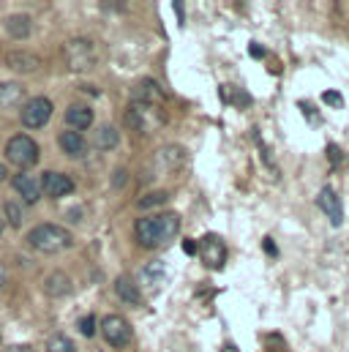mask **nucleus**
<instances>
[{
  "instance_id": "nucleus-1",
  "label": "nucleus",
  "mask_w": 349,
  "mask_h": 352,
  "mask_svg": "<svg viewBox=\"0 0 349 352\" xmlns=\"http://www.w3.org/2000/svg\"><path fill=\"white\" fill-rule=\"evenodd\" d=\"M180 230V216L177 213H153V216H142L134 221V238L142 249H159L164 243H170Z\"/></svg>"
},
{
  "instance_id": "nucleus-2",
  "label": "nucleus",
  "mask_w": 349,
  "mask_h": 352,
  "mask_svg": "<svg viewBox=\"0 0 349 352\" xmlns=\"http://www.w3.org/2000/svg\"><path fill=\"white\" fill-rule=\"evenodd\" d=\"M170 123V115L161 104H148V101H131L126 107V126L139 134H153Z\"/></svg>"
},
{
  "instance_id": "nucleus-3",
  "label": "nucleus",
  "mask_w": 349,
  "mask_h": 352,
  "mask_svg": "<svg viewBox=\"0 0 349 352\" xmlns=\"http://www.w3.org/2000/svg\"><path fill=\"white\" fill-rule=\"evenodd\" d=\"M27 243H30L36 252H41V254H60V252H66V249L74 243V238H71V232H69L66 227H58V224H38V227H33V230L27 232Z\"/></svg>"
},
{
  "instance_id": "nucleus-4",
  "label": "nucleus",
  "mask_w": 349,
  "mask_h": 352,
  "mask_svg": "<svg viewBox=\"0 0 349 352\" xmlns=\"http://www.w3.org/2000/svg\"><path fill=\"white\" fill-rule=\"evenodd\" d=\"M63 58L74 74H85L95 66L98 52H95V44L90 38H69L63 44Z\"/></svg>"
},
{
  "instance_id": "nucleus-5",
  "label": "nucleus",
  "mask_w": 349,
  "mask_h": 352,
  "mask_svg": "<svg viewBox=\"0 0 349 352\" xmlns=\"http://www.w3.org/2000/svg\"><path fill=\"white\" fill-rule=\"evenodd\" d=\"M5 159L16 167H33L38 162V145L27 134H14L5 145Z\"/></svg>"
},
{
  "instance_id": "nucleus-6",
  "label": "nucleus",
  "mask_w": 349,
  "mask_h": 352,
  "mask_svg": "<svg viewBox=\"0 0 349 352\" xmlns=\"http://www.w3.org/2000/svg\"><path fill=\"white\" fill-rule=\"evenodd\" d=\"M52 109H55V107H52V101H49L47 96H33V98L25 101L19 120H22V126H27V129H44V126L49 123V118H52Z\"/></svg>"
},
{
  "instance_id": "nucleus-7",
  "label": "nucleus",
  "mask_w": 349,
  "mask_h": 352,
  "mask_svg": "<svg viewBox=\"0 0 349 352\" xmlns=\"http://www.w3.org/2000/svg\"><path fill=\"white\" fill-rule=\"evenodd\" d=\"M101 336H104V342H106L109 347H126L134 333H131V325H128L123 317L106 314V317L101 320Z\"/></svg>"
},
{
  "instance_id": "nucleus-8",
  "label": "nucleus",
  "mask_w": 349,
  "mask_h": 352,
  "mask_svg": "<svg viewBox=\"0 0 349 352\" xmlns=\"http://www.w3.org/2000/svg\"><path fill=\"white\" fill-rule=\"evenodd\" d=\"M196 254L202 257V263L207 265L210 270H218L227 260V249H224V241L218 235H205L196 243Z\"/></svg>"
},
{
  "instance_id": "nucleus-9",
  "label": "nucleus",
  "mask_w": 349,
  "mask_h": 352,
  "mask_svg": "<svg viewBox=\"0 0 349 352\" xmlns=\"http://www.w3.org/2000/svg\"><path fill=\"white\" fill-rule=\"evenodd\" d=\"M5 66L14 72V74H36L41 72V58L36 52H27V50H11L5 52Z\"/></svg>"
},
{
  "instance_id": "nucleus-10",
  "label": "nucleus",
  "mask_w": 349,
  "mask_h": 352,
  "mask_svg": "<svg viewBox=\"0 0 349 352\" xmlns=\"http://www.w3.org/2000/svg\"><path fill=\"white\" fill-rule=\"evenodd\" d=\"M38 183H41V191L47 197H52V199H60V197L74 191V180L69 175H63V173H44L38 177Z\"/></svg>"
},
{
  "instance_id": "nucleus-11",
  "label": "nucleus",
  "mask_w": 349,
  "mask_h": 352,
  "mask_svg": "<svg viewBox=\"0 0 349 352\" xmlns=\"http://www.w3.org/2000/svg\"><path fill=\"white\" fill-rule=\"evenodd\" d=\"M317 205H319V210L330 219V224L333 227H341V221H344V210H341V199H339V194L330 188V186H325L322 191H319V197H317Z\"/></svg>"
},
{
  "instance_id": "nucleus-12",
  "label": "nucleus",
  "mask_w": 349,
  "mask_h": 352,
  "mask_svg": "<svg viewBox=\"0 0 349 352\" xmlns=\"http://www.w3.org/2000/svg\"><path fill=\"white\" fill-rule=\"evenodd\" d=\"M131 101H148V104H164L167 101V90L161 88L156 80L145 77L131 88Z\"/></svg>"
},
{
  "instance_id": "nucleus-13",
  "label": "nucleus",
  "mask_w": 349,
  "mask_h": 352,
  "mask_svg": "<svg viewBox=\"0 0 349 352\" xmlns=\"http://www.w3.org/2000/svg\"><path fill=\"white\" fill-rule=\"evenodd\" d=\"M11 186H14V191L22 197V202H27V205H33V202L41 199V183H38L33 175H27V173L14 175Z\"/></svg>"
},
{
  "instance_id": "nucleus-14",
  "label": "nucleus",
  "mask_w": 349,
  "mask_h": 352,
  "mask_svg": "<svg viewBox=\"0 0 349 352\" xmlns=\"http://www.w3.org/2000/svg\"><path fill=\"white\" fill-rule=\"evenodd\" d=\"M93 118H95V112L87 107V104H71L69 109H66V126L71 129V131H85L93 126Z\"/></svg>"
},
{
  "instance_id": "nucleus-15",
  "label": "nucleus",
  "mask_w": 349,
  "mask_h": 352,
  "mask_svg": "<svg viewBox=\"0 0 349 352\" xmlns=\"http://www.w3.org/2000/svg\"><path fill=\"white\" fill-rule=\"evenodd\" d=\"M71 289H74V284H71V278H69L63 270H55V273H49V276L44 278V292H47L49 298L71 295Z\"/></svg>"
},
{
  "instance_id": "nucleus-16",
  "label": "nucleus",
  "mask_w": 349,
  "mask_h": 352,
  "mask_svg": "<svg viewBox=\"0 0 349 352\" xmlns=\"http://www.w3.org/2000/svg\"><path fill=\"white\" fill-rule=\"evenodd\" d=\"M58 145H60V151H63L66 156H82V153H85L87 140L82 137V134H80V131L63 129V131L58 134Z\"/></svg>"
},
{
  "instance_id": "nucleus-17",
  "label": "nucleus",
  "mask_w": 349,
  "mask_h": 352,
  "mask_svg": "<svg viewBox=\"0 0 349 352\" xmlns=\"http://www.w3.org/2000/svg\"><path fill=\"white\" fill-rule=\"evenodd\" d=\"M115 292H117V298H120L123 303H131V306H137V303L142 300L139 287H137V281H134L128 273H123V276L115 278Z\"/></svg>"
},
{
  "instance_id": "nucleus-18",
  "label": "nucleus",
  "mask_w": 349,
  "mask_h": 352,
  "mask_svg": "<svg viewBox=\"0 0 349 352\" xmlns=\"http://www.w3.org/2000/svg\"><path fill=\"white\" fill-rule=\"evenodd\" d=\"M185 151L180 148V145H167V148H161L159 151V156H156V162L167 170V173H174V170H180L183 164H185Z\"/></svg>"
},
{
  "instance_id": "nucleus-19",
  "label": "nucleus",
  "mask_w": 349,
  "mask_h": 352,
  "mask_svg": "<svg viewBox=\"0 0 349 352\" xmlns=\"http://www.w3.org/2000/svg\"><path fill=\"white\" fill-rule=\"evenodd\" d=\"M93 145H95L98 151H115V148L120 145V131H117L115 126L104 123V126H98V129L93 131Z\"/></svg>"
},
{
  "instance_id": "nucleus-20",
  "label": "nucleus",
  "mask_w": 349,
  "mask_h": 352,
  "mask_svg": "<svg viewBox=\"0 0 349 352\" xmlns=\"http://www.w3.org/2000/svg\"><path fill=\"white\" fill-rule=\"evenodd\" d=\"M5 30L11 38H30L33 36V19L27 14H11L5 19Z\"/></svg>"
},
{
  "instance_id": "nucleus-21",
  "label": "nucleus",
  "mask_w": 349,
  "mask_h": 352,
  "mask_svg": "<svg viewBox=\"0 0 349 352\" xmlns=\"http://www.w3.org/2000/svg\"><path fill=\"white\" fill-rule=\"evenodd\" d=\"M22 96H25V90H22L19 82H0V107H3V109L19 104Z\"/></svg>"
},
{
  "instance_id": "nucleus-22",
  "label": "nucleus",
  "mask_w": 349,
  "mask_h": 352,
  "mask_svg": "<svg viewBox=\"0 0 349 352\" xmlns=\"http://www.w3.org/2000/svg\"><path fill=\"white\" fill-rule=\"evenodd\" d=\"M164 270H167V265L161 263V260H153V263H148L142 267V273H139V278L150 287V284H159L161 278H164Z\"/></svg>"
},
{
  "instance_id": "nucleus-23",
  "label": "nucleus",
  "mask_w": 349,
  "mask_h": 352,
  "mask_svg": "<svg viewBox=\"0 0 349 352\" xmlns=\"http://www.w3.org/2000/svg\"><path fill=\"white\" fill-rule=\"evenodd\" d=\"M47 352H77V344H74L66 333H55V336H49V342H47Z\"/></svg>"
},
{
  "instance_id": "nucleus-24",
  "label": "nucleus",
  "mask_w": 349,
  "mask_h": 352,
  "mask_svg": "<svg viewBox=\"0 0 349 352\" xmlns=\"http://www.w3.org/2000/svg\"><path fill=\"white\" fill-rule=\"evenodd\" d=\"M164 202H170V194H167V191H150V194L139 197L137 208H139V210H150L153 205H164Z\"/></svg>"
},
{
  "instance_id": "nucleus-25",
  "label": "nucleus",
  "mask_w": 349,
  "mask_h": 352,
  "mask_svg": "<svg viewBox=\"0 0 349 352\" xmlns=\"http://www.w3.org/2000/svg\"><path fill=\"white\" fill-rule=\"evenodd\" d=\"M5 216H8L11 227H22V219H25V213H22V205H19V202L8 199V202H5Z\"/></svg>"
},
{
  "instance_id": "nucleus-26",
  "label": "nucleus",
  "mask_w": 349,
  "mask_h": 352,
  "mask_svg": "<svg viewBox=\"0 0 349 352\" xmlns=\"http://www.w3.org/2000/svg\"><path fill=\"white\" fill-rule=\"evenodd\" d=\"M77 328H80V333L87 336V339H90V336H95V317H93V314L82 317V320L77 322Z\"/></svg>"
},
{
  "instance_id": "nucleus-27",
  "label": "nucleus",
  "mask_w": 349,
  "mask_h": 352,
  "mask_svg": "<svg viewBox=\"0 0 349 352\" xmlns=\"http://www.w3.org/2000/svg\"><path fill=\"white\" fill-rule=\"evenodd\" d=\"M322 101L330 104V107H344V98H341L339 90H325V93H322Z\"/></svg>"
},
{
  "instance_id": "nucleus-28",
  "label": "nucleus",
  "mask_w": 349,
  "mask_h": 352,
  "mask_svg": "<svg viewBox=\"0 0 349 352\" xmlns=\"http://www.w3.org/2000/svg\"><path fill=\"white\" fill-rule=\"evenodd\" d=\"M328 159H330V164H333V167H339V164L344 162L341 148H339V145H328Z\"/></svg>"
},
{
  "instance_id": "nucleus-29",
  "label": "nucleus",
  "mask_w": 349,
  "mask_h": 352,
  "mask_svg": "<svg viewBox=\"0 0 349 352\" xmlns=\"http://www.w3.org/2000/svg\"><path fill=\"white\" fill-rule=\"evenodd\" d=\"M126 170H117V173H115V180H112V186H115V188H123V186H126Z\"/></svg>"
},
{
  "instance_id": "nucleus-30",
  "label": "nucleus",
  "mask_w": 349,
  "mask_h": 352,
  "mask_svg": "<svg viewBox=\"0 0 349 352\" xmlns=\"http://www.w3.org/2000/svg\"><path fill=\"white\" fill-rule=\"evenodd\" d=\"M262 246H264V252H267L270 257H275V254H278V249H275V243H273V238H264V241H262Z\"/></svg>"
},
{
  "instance_id": "nucleus-31",
  "label": "nucleus",
  "mask_w": 349,
  "mask_h": 352,
  "mask_svg": "<svg viewBox=\"0 0 349 352\" xmlns=\"http://www.w3.org/2000/svg\"><path fill=\"white\" fill-rule=\"evenodd\" d=\"M183 249H185V254H191V257L196 254V243H194V241H183Z\"/></svg>"
},
{
  "instance_id": "nucleus-32",
  "label": "nucleus",
  "mask_w": 349,
  "mask_h": 352,
  "mask_svg": "<svg viewBox=\"0 0 349 352\" xmlns=\"http://www.w3.org/2000/svg\"><path fill=\"white\" fill-rule=\"evenodd\" d=\"M249 50H251V58H257V60H260V58H264V50H262L260 44H251Z\"/></svg>"
},
{
  "instance_id": "nucleus-33",
  "label": "nucleus",
  "mask_w": 349,
  "mask_h": 352,
  "mask_svg": "<svg viewBox=\"0 0 349 352\" xmlns=\"http://www.w3.org/2000/svg\"><path fill=\"white\" fill-rule=\"evenodd\" d=\"M101 8H106V11H109V8H115V11H123V8H126V3H101Z\"/></svg>"
},
{
  "instance_id": "nucleus-34",
  "label": "nucleus",
  "mask_w": 349,
  "mask_h": 352,
  "mask_svg": "<svg viewBox=\"0 0 349 352\" xmlns=\"http://www.w3.org/2000/svg\"><path fill=\"white\" fill-rule=\"evenodd\" d=\"M80 216H82V210H80V208H74V210H71V213H69V219H71V221H77V219H80Z\"/></svg>"
},
{
  "instance_id": "nucleus-35",
  "label": "nucleus",
  "mask_w": 349,
  "mask_h": 352,
  "mask_svg": "<svg viewBox=\"0 0 349 352\" xmlns=\"http://www.w3.org/2000/svg\"><path fill=\"white\" fill-rule=\"evenodd\" d=\"M5 278H8V273H5V267H3V265H0V287H3V284H5Z\"/></svg>"
},
{
  "instance_id": "nucleus-36",
  "label": "nucleus",
  "mask_w": 349,
  "mask_h": 352,
  "mask_svg": "<svg viewBox=\"0 0 349 352\" xmlns=\"http://www.w3.org/2000/svg\"><path fill=\"white\" fill-rule=\"evenodd\" d=\"M174 11H177V16H180V22H183V3H174Z\"/></svg>"
},
{
  "instance_id": "nucleus-37",
  "label": "nucleus",
  "mask_w": 349,
  "mask_h": 352,
  "mask_svg": "<svg viewBox=\"0 0 349 352\" xmlns=\"http://www.w3.org/2000/svg\"><path fill=\"white\" fill-rule=\"evenodd\" d=\"M3 180H5V167L0 164V183H3Z\"/></svg>"
},
{
  "instance_id": "nucleus-38",
  "label": "nucleus",
  "mask_w": 349,
  "mask_h": 352,
  "mask_svg": "<svg viewBox=\"0 0 349 352\" xmlns=\"http://www.w3.org/2000/svg\"><path fill=\"white\" fill-rule=\"evenodd\" d=\"M3 230H5V219L0 216V235H3Z\"/></svg>"
},
{
  "instance_id": "nucleus-39",
  "label": "nucleus",
  "mask_w": 349,
  "mask_h": 352,
  "mask_svg": "<svg viewBox=\"0 0 349 352\" xmlns=\"http://www.w3.org/2000/svg\"><path fill=\"white\" fill-rule=\"evenodd\" d=\"M224 352H238L235 347H224Z\"/></svg>"
}]
</instances>
